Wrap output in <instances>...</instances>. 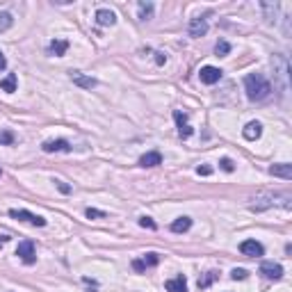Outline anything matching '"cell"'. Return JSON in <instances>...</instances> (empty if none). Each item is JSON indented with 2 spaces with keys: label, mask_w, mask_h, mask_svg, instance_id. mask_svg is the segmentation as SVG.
I'll return each instance as SVG.
<instances>
[{
  "label": "cell",
  "mask_w": 292,
  "mask_h": 292,
  "mask_svg": "<svg viewBox=\"0 0 292 292\" xmlns=\"http://www.w3.org/2000/svg\"><path fill=\"white\" fill-rule=\"evenodd\" d=\"M217 279H219V272L217 270H210V272H206V276H201L199 279V290H206L210 283H215Z\"/></svg>",
  "instance_id": "44dd1931"
},
{
  "label": "cell",
  "mask_w": 292,
  "mask_h": 292,
  "mask_svg": "<svg viewBox=\"0 0 292 292\" xmlns=\"http://www.w3.org/2000/svg\"><path fill=\"white\" fill-rule=\"evenodd\" d=\"M290 201H292V196L288 194V192H283V194H260L258 199H254L251 210L260 212V210H267V208L276 206V203H281L283 208H290Z\"/></svg>",
  "instance_id": "7a4b0ae2"
},
{
  "label": "cell",
  "mask_w": 292,
  "mask_h": 292,
  "mask_svg": "<svg viewBox=\"0 0 292 292\" xmlns=\"http://www.w3.org/2000/svg\"><path fill=\"white\" fill-rule=\"evenodd\" d=\"M240 251H242L244 256H251V258H258V256L265 254V249H263V244L256 242V240H244L242 244H240Z\"/></svg>",
  "instance_id": "30bf717a"
},
{
  "label": "cell",
  "mask_w": 292,
  "mask_h": 292,
  "mask_svg": "<svg viewBox=\"0 0 292 292\" xmlns=\"http://www.w3.org/2000/svg\"><path fill=\"white\" fill-rule=\"evenodd\" d=\"M196 173H199V176H210L212 169L210 167H196Z\"/></svg>",
  "instance_id": "1f68e13d"
},
{
  "label": "cell",
  "mask_w": 292,
  "mask_h": 292,
  "mask_svg": "<svg viewBox=\"0 0 292 292\" xmlns=\"http://www.w3.org/2000/svg\"><path fill=\"white\" fill-rule=\"evenodd\" d=\"M140 164L142 167H157V164H162V155L157 151H151V153H144L140 157Z\"/></svg>",
  "instance_id": "e0dca14e"
},
{
  "label": "cell",
  "mask_w": 292,
  "mask_h": 292,
  "mask_svg": "<svg viewBox=\"0 0 292 292\" xmlns=\"http://www.w3.org/2000/svg\"><path fill=\"white\" fill-rule=\"evenodd\" d=\"M5 66H7V60H5V55H2V53H0V71H2V69H5Z\"/></svg>",
  "instance_id": "e575fe53"
},
{
  "label": "cell",
  "mask_w": 292,
  "mask_h": 292,
  "mask_svg": "<svg viewBox=\"0 0 292 292\" xmlns=\"http://www.w3.org/2000/svg\"><path fill=\"white\" fill-rule=\"evenodd\" d=\"M9 235H0V244H5V242H9Z\"/></svg>",
  "instance_id": "d590c367"
},
{
  "label": "cell",
  "mask_w": 292,
  "mask_h": 292,
  "mask_svg": "<svg viewBox=\"0 0 292 292\" xmlns=\"http://www.w3.org/2000/svg\"><path fill=\"white\" fill-rule=\"evenodd\" d=\"M164 288H167V292H187V279L183 274H178L176 279L164 283Z\"/></svg>",
  "instance_id": "2e32d148"
},
{
  "label": "cell",
  "mask_w": 292,
  "mask_h": 292,
  "mask_svg": "<svg viewBox=\"0 0 292 292\" xmlns=\"http://www.w3.org/2000/svg\"><path fill=\"white\" fill-rule=\"evenodd\" d=\"M199 78L203 85H215V82L222 80V69H217V66H203L199 71Z\"/></svg>",
  "instance_id": "8992f818"
},
{
  "label": "cell",
  "mask_w": 292,
  "mask_h": 292,
  "mask_svg": "<svg viewBox=\"0 0 292 292\" xmlns=\"http://www.w3.org/2000/svg\"><path fill=\"white\" fill-rule=\"evenodd\" d=\"M85 215L89 217V219H96V217H108V212L96 210V208H87V210H85Z\"/></svg>",
  "instance_id": "4dcf8cb0"
},
{
  "label": "cell",
  "mask_w": 292,
  "mask_h": 292,
  "mask_svg": "<svg viewBox=\"0 0 292 292\" xmlns=\"http://www.w3.org/2000/svg\"><path fill=\"white\" fill-rule=\"evenodd\" d=\"M9 217H14V219H21V222H27V224H32V226H46V219H43V217L32 215V212H27V210H16V208H11Z\"/></svg>",
  "instance_id": "5b68a950"
},
{
  "label": "cell",
  "mask_w": 292,
  "mask_h": 292,
  "mask_svg": "<svg viewBox=\"0 0 292 292\" xmlns=\"http://www.w3.org/2000/svg\"><path fill=\"white\" fill-rule=\"evenodd\" d=\"M96 23L98 25H114L117 23V14L110 9H98L96 11Z\"/></svg>",
  "instance_id": "ac0fdd59"
},
{
  "label": "cell",
  "mask_w": 292,
  "mask_h": 292,
  "mask_svg": "<svg viewBox=\"0 0 292 292\" xmlns=\"http://www.w3.org/2000/svg\"><path fill=\"white\" fill-rule=\"evenodd\" d=\"M247 276H249V272H247V270H238V267H235V270L231 272V279H233V281H238V279H240V281H244Z\"/></svg>",
  "instance_id": "f546056e"
},
{
  "label": "cell",
  "mask_w": 292,
  "mask_h": 292,
  "mask_svg": "<svg viewBox=\"0 0 292 292\" xmlns=\"http://www.w3.org/2000/svg\"><path fill=\"white\" fill-rule=\"evenodd\" d=\"M11 23H14V18H11V14H7V11H2L0 14V32H5V30H9Z\"/></svg>",
  "instance_id": "4316f807"
},
{
  "label": "cell",
  "mask_w": 292,
  "mask_h": 292,
  "mask_svg": "<svg viewBox=\"0 0 292 292\" xmlns=\"http://www.w3.org/2000/svg\"><path fill=\"white\" fill-rule=\"evenodd\" d=\"M208 32V21L206 18H192L189 23V37H203Z\"/></svg>",
  "instance_id": "5bb4252c"
},
{
  "label": "cell",
  "mask_w": 292,
  "mask_h": 292,
  "mask_svg": "<svg viewBox=\"0 0 292 292\" xmlns=\"http://www.w3.org/2000/svg\"><path fill=\"white\" fill-rule=\"evenodd\" d=\"M16 142V135L11 133V130H0V144H5V146H11Z\"/></svg>",
  "instance_id": "d4e9b609"
},
{
  "label": "cell",
  "mask_w": 292,
  "mask_h": 292,
  "mask_svg": "<svg viewBox=\"0 0 292 292\" xmlns=\"http://www.w3.org/2000/svg\"><path fill=\"white\" fill-rule=\"evenodd\" d=\"M242 135H244V140H249V142L258 140V137L263 135V126H260V121H249V124L244 126Z\"/></svg>",
  "instance_id": "4fadbf2b"
},
{
  "label": "cell",
  "mask_w": 292,
  "mask_h": 292,
  "mask_svg": "<svg viewBox=\"0 0 292 292\" xmlns=\"http://www.w3.org/2000/svg\"><path fill=\"white\" fill-rule=\"evenodd\" d=\"M71 80H73V85L82 87V89H92V87L98 85L96 78H89V76H85V73H80V71H73V73H71Z\"/></svg>",
  "instance_id": "7c38bea8"
},
{
  "label": "cell",
  "mask_w": 292,
  "mask_h": 292,
  "mask_svg": "<svg viewBox=\"0 0 292 292\" xmlns=\"http://www.w3.org/2000/svg\"><path fill=\"white\" fill-rule=\"evenodd\" d=\"M189 228H192V219H189V217H178V219L171 224L173 233H185V231H189Z\"/></svg>",
  "instance_id": "ffe728a7"
},
{
  "label": "cell",
  "mask_w": 292,
  "mask_h": 292,
  "mask_svg": "<svg viewBox=\"0 0 292 292\" xmlns=\"http://www.w3.org/2000/svg\"><path fill=\"white\" fill-rule=\"evenodd\" d=\"M153 16V2H140V18L148 21Z\"/></svg>",
  "instance_id": "cb8c5ba5"
},
{
  "label": "cell",
  "mask_w": 292,
  "mask_h": 292,
  "mask_svg": "<svg viewBox=\"0 0 292 292\" xmlns=\"http://www.w3.org/2000/svg\"><path fill=\"white\" fill-rule=\"evenodd\" d=\"M272 64H274V71H279V78H281V85H279L281 96H286L288 94V71H290V62H288L286 55H274Z\"/></svg>",
  "instance_id": "3957f363"
},
{
  "label": "cell",
  "mask_w": 292,
  "mask_h": 292,
  "mask_svg": "<svg viewBox=\"0 0 292 292\" xmlns=\"http://www.w3.org/2000/svg\"><path fill=\"white\" fill-rule=\"evenodd\" d=\"M173 121H176V126H178V135L183 137V140H187V137L192 135V126L187 124V114L176 110V112H173Z\"/></svg>",
  "instance_id": "9c48e42d"
},
{
  "label": "cell",
  "mask_w": 292,
  "mask_h": 292,
  "mask_svg": "<svg viewBox=\"0 0 292 292\" xmlns=\"http://www.w3.org/2000/svg\"><path fill=\"white\" fill-rule=\"evenodd\" d=\"M263 9H265V18L267 23H274L276 21V11H279V5H272V2H263Z\"/></svg>",
  "instance_id": "603a6c76"
},
{
  "label": "cell",
  "mask_w": 292,
  "mask_h": 292,
  "mask_svg": "<svg viewBox=\"0 0 292 292\" xmlns=\"http://www.w3.org/2000/svg\"><path fill=\"white\" fill-rule=\"evenodd\" d=\"M55 183H57V187H60V192H64V194H69L71 192V187L66 183H62V180H55Z\"/></svg>",
  "instance_id": "d6a6232c"
},
{
  "label": "cell",
  "mask_w": 292,
  "mask_h": 292,
  "mask_svg": "<svg viewBox=\"0 0 292 292\" xmlns=\"http://www.w3.org/2000/svg\"><path fill=\"white\" fill-rule=\"evenodd\" d=\"M140 226H142V228H148V231H155L157 224L153 222L151 217H140Z\"/></svg>",
  "instance_id": "83f0119b"
},
{
  "label": "cell",
  "mask_w": 292,
  "mask_h": 292,
  "mask_svg": "<svg viewBox=\"0 0 292 292\" xmlns=\"http://www.w3.org/2000/svg\"><path fill=\"white\" fill-rule=\"evenodd\" d=\"M219 167H222L226 173H231L233 169H235V164H233V160H231V157H222V160H219Z\"/></svg>",
  "instance_id": "f1b7e54d"
},
{
  "label": "cell",
  "mask_w": 292,
  "mask_h": 292,
  "mask_svg": "<svg viewBox=\"0 0 292 292\" xmlns=\"http://www.w3.org/2000/svg\"><path fill=\"white\" fill-rule=\"evenodd\" d=\"M215 53L219 55V57L228 55V53H231V43H228V41H224V39H219V41H217V46H215Z\"/></svg>",
  "instance_id": "484cf974"
},
{
  "label": "cell",
  "mask_w": 292,
  "mask_h": 292,
  "mask_svg": "<svg viewBox=\"0 0 292 292\" xmlns=\"http://www.w3.org/2000/svg\"><path fill=\"white\" fill-rule=\"evenodd\" d=\"M155 55H157V57H155L157 64H164V62H167V55H164V53H155Z\"/></svg>",
  "instance_id": "836d02e7"
},
{
  "label": "cell",
  "mask_w": 292,
  "mask_h": 292,
  "mask_svg": "<svg viewBox=\"0 0 292 292\" xmlns=\"http://www.w3.org/2000/svg\"><path fill=\"white\" fill-rule=\"evenodd\" d=\"M16 256L25 263V265H34L37 254H34V242L32 240H23V242L16 247Z\"/></svg>",
  "instance_id": "277c9868"
},
{
  "label": "cell",
  "mask_w": 292,
  "mask_h": 292,
  "mask_svg": "<svg viewBox=\"0 0 292 292\" xmlns=\"http://www.w3.org/2000/svg\"><path fill=\"white\" fill-rule=\"evenodd\" d=\"M41 148L46 153H57V151L71 153V144L66 140H48V142H43V144H41Z\"/></svg>",
  "instance_id": "8fae6325"
},
{
  "label": "cell",
  "mask_w": 292,
  "mask_h": 292,
  "mask_svg": "<svg viewBox=\"0 0 292 292\" xmlns=\"http://www.w3.org/2000/svg\"><path fill=\"white\" fill-rule=\"evenodd\" d=\"M0 176H2V169H0Z\"/></svg>",
  "instance_id": "8d00e7d4"
},
{
  "label": "cell",
  "mask_w": 292,
  "mask_h": 292,
  "mask_svg": "<svg viewBox=\"0 0 292 292\" xmlns=\"http://www.w3.org/2000/svg\"><path fill=\"white\" fill-rule=\"evenodd\" d=\"M270 173H272V176H279V178H283V180H290L292 178V164H288V162L272 164Z\"/></svg>",
  "instance_id": "9a60e30c"
},
{
  "label": "cell",
  "mask_w": 292,
  "mask_h": 292,
  "mask_svg": "<svg viewBox=\"0 0 292 292\" xmlns=\"http://www.w3.org/2000/svg\"><path fill=\"white\" fill-rule=\"evenodd\" d=\"M48 50L55 55V57H62V55L69 50V41H66V39H53Z\"/></svg>",
  "instance_id": "d6986e66"
},
{
  "label": "cell",
  "mask_w": 292,
  "mask_h": 292,
  "mask_svg": "<svg viewBox=\"0 0 292 292\" xmlns=\"http://www.w3.org/2000/svg\"><path fill=\"white\" fill-rule=\"evenodd\" d=\"M157 263H160V256H157V254H146L144 258L133 260V270H135V272H146L148 267H155Z\"/></svg>",
  "instance_id": "52a82bcc"
},
{
  "label": "cell",
  "mask_w": 292,
  "mask_h": 292,
  "mask_svg": "<svg viewBox=\"0 0 292 292\" xmlns=\"http://www.w3.org/2000/svg\"><path fill=\"white\" fill-rule=\"evenodd\" d=\"M244 92H247V98H249V101L260 103V101L270 98L272 85L265 76H260V73H249V76L244 78Z\"/></svg>",
  "instance_id": "6da1fadb"
},
{
  "label": "cell",
  "mask_w": 292,
  "mask_h": 292,
  "mask_svg": "<svg viewBox=\"0 0 292 292\" xmlns=\"http://www.w3.org/2000/svg\"><path fill=\"white\" fill-rule=\"evenodd\" d=\"M260 274L265 276V279H270V281H279L283 276V267L279 263H263L260 265Z\"/></svg>",
  "instance_id": "ba28073f"
},
{
  "label": "cell",
  "mask_w": 292,
  "mask_h": 292,
  "mask_svg": "<svg viewBox=\"0 0 292 292\" xmlns=\"http://www.w3.org/2000/svg\"><path fill=\"white\" fill-rule=\"evenodd\" d=\"M0 89L2 92H16V73H9L5 80H0Z\"/></svg>",
  "instance_id": "7402d4cb"
}]
</instances>
